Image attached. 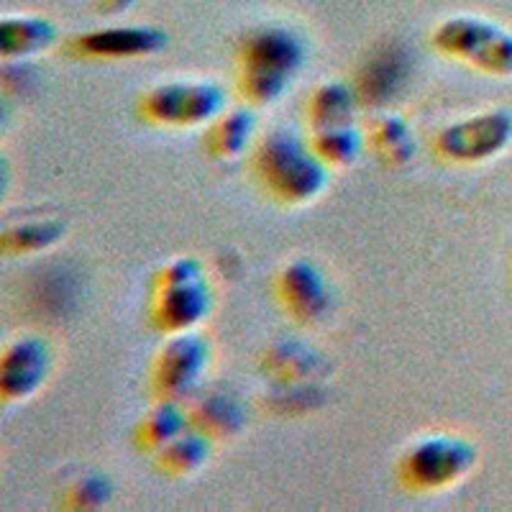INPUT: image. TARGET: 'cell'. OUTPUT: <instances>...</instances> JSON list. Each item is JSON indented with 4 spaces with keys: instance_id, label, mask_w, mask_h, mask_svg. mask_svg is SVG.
I'll list each match as a JSON object with an SVG mask.
<instances>
[{
    "instance_id": "obj_21",
    "label": "cell",
    "mask_w": 512,
    "mask_h": 512,
    "mask_svg": "<svg viewBox=\"0 0 512 512\" xmlns=\"http://www.w3.org/2000/svg\"><path fill=\"white\" fill-rule=\"evenodd\" d=\"M67 233V223L59 218H26L3 228L0 249L6 256H34L54 249Z\"/></svg>"
},
{
    "instance_id": "obj_13",
    "label": "cell",
    "mask_w": 512,
    "mask_h": 512,
    "mask_svg": "<svg viewBox=\"0 0 512 512\" xmlns=\"http://www.w3.org/2000/svg\"><path fill=\"white\" fill-rule=\"evenodd\" d=\"M256 108L239 103L228 105L221 116H216L203 128V152L213 162H239L256 144Z\"/></svg>"
},
{
    "instance_id": "obj_11",
    "label": "cell",
    "mask_w": 512,
    "mask_h": 512,
    "mask_svg": "<svg viewBox=\"0 0 512 512\" xmlns=\"http://www.w3.org/2000/svg\"><path fill=\"white\" fill-rule=\"evenodd\" d=\"M274 295L287 315L300 326H315L331 313V285L313 259L297 256L277 272Z\"/></svg>"
},
{
    "instance_id": "obj_15",
    "label": "cell",
    "mask_w": 512,
    "mask_h": 512,
    "mask_svg": "<svg viewBox=\"0 0 512 512\" xmlns=\"http://www.w3.org/2000/svg\"><path fill=\"white\" fill-rule=\"evenodd\" d=\"M259 367L280 387V384L315 382L326 372V361L313 346L295 341V338H280L264 351Z\"/></svg>"
},
{
    "instance_id": "obj_7",
    "label": "cell",
    "mask_w": 512,
    "mask_h": 512,
    "mask_svg": "<svg viewBox=\"0 0 512 512\" xmlns=\"http://www.w3.org/2000/svg\"><path fill=\"white\" fill-rule=\"evenodd\" d=\"M210 354H213L210 341L200 331L164 336L149 367V395L154 400H190L203 387Z\"/></svg>"
},
{
    "instance_id": "obj_12",
    "label": "cell",
    "mask_w": 512,
    "mask_h": 512,
    "mask_svg": "<svg viewBox=\"0 0 512 512\" xmlns=\"http://www.w3.org/2000/svg\"><path fill=\"white\" fill-rule=\"evenodd\" d=\"M190 425L210 441H231L246 428V408L226 387H200L185 402Z\"/></svg>"
},
{
    "instance_id": "obj_16",
    "label": "cell",
    "mask_w": 512,
    "mask_h": 512,
    "mask_svg": "<svg viewBox=\"0 0 512 512\" xmlns=\"http://www.w3.org/2000/svg\"><path fill=\"white\" fill-rule=\"evenodd\" d=\"M364 134H367V146L374 152V157L392 169L405 167L418 154L413 123L397 111L374 113Z\"/></svg>"
},
{
    "instance_id": "obj_23",
    "label": "cell",
    "mask_w": 512,
    "mask_h": 512,
    "mask_svg": "<svg viewBox=\"0 0 512 512\" xmlns=\"http://www.w3.org/2000/svg\"><path fill=\"white\" fill-rule=\"evenodd\" d=\"M113 500V484L105 474H85L67 484L59 505L64 510H100Z\"/></svg>"
},
{
    "instance_id": "obj_9",
    "label": "cell",
    "mask_w": 512,
    "mask_h": 512,
    "mask_svg": "<svg viewBox=\"0 0 512 512\" xmlns=\"http://www.w3.org/2000/svg\"><path fill=\"white\" fill-rule=\"evenodd\" d=\"M236 62L244 72H267L295 80L297 72L308 62V44L290 26L264 24L241 36Z\"/></svg>"
},
{
    "instance_id": "obj_2",
    "label": "cell",
    "mask_w": 512,
    "mask_h": 512,
    "mask_svg": "<svg viewBox=\"0 0 512 512\" xmlns=\"http://www.w3.org/2000/svg\"><path fill=\"white\" fill-rule=\"evenodd\" d=\"M213 310V282L198 256H175L154 272L146 318L162 336L198 331Z\"/></svg>"
},
{
    "instance_id": "obj_14",
    "label": "cell",
    "mask_w": 512,
    "mask_h": 512,
    "mask_svg": "<svg viewBox=\"0 0 512 512\" xmlns=\"http://www.w3.org/2000/svg\"><path fill=\"white\" fill-rule=\"evenodd\" d=\"M59 44V26L44 13H6L0 18V57L26 62Z\"/></svg>"
},
{
    "instance_id": "obj_8",
    "label": "cell",
    "mask_w": 512,
    "mask_h": 512,
    "mask_svg": "<svg viewBox=\"0 0 512 512\" xmlns=\"http://www.w3.org/2000/svg\"><path fill=\"white\" fill-rule=\"evenodd\" d=\"M54 367V349L39 333H21L0 351V402H29L47 384Z\"/></svg>"
},
{
    "instance_id": "obj_3",
    "label": "cell",
    "mask_w": 512,
    "mask_h": 512,
    "mask_svg": "<svg viewBox=\"0 0 512 512\" xmlns=\"http://www.w3.org/2000/svg\"><path fill=\"white\" fill-rule=\"evenodd\" d=\"M479 448L459 433H423L397 456V479L415 495H436L464 482L477 469Z\"/></svg>"
},
{
    "instance_id": "obj_10",
    "label": "cell",
    "mask_w": 512,
    "mask_h": 512,
    "mask_svg": "<svg viewBox=\"0 0 512 512\" xmlns=\"http://www.w3.org/2000/svg\"><path fill=\"white\" fill-rule=\"evenodd\" d=\"M167 31L149 24H111L90 29L67 39V52L93 62H123V59L154 57L167 47Z\"/></svg>"
},
{
    "instance_id": "obj_22",
    "label": "cell",
    "mask_w": 512,
    "mask_h": 512,
    "mask_svg": "<svg viewBox=\"0 0 512 512\" xmlns=\"http://www.w3.org/2000/svg\"><path fill=\"white\" fill-rule=\"evenodd\" d=\"M313 152L318 154L331 169H346L359 162L367 149V134L356 123H341V126L313 128L308 134Z\"/></svg>"
},
{
    "instance_id": "obj_1",
    "label": "cell",
    "mask_w": 512,
    "mask_h": 512,
    "mask_svg": "<svg viewBox=\"0 0 512 512\" xmlns=\"http://www.w3.org/2000/svg\"><path fill=\"white\" fill-rule=\"evenodd\" d=\"M251 172L274 203L303 208L328 190L333 169L313 152L308 139L274 128L251 149Z\"/></svg>"
},
{
    "instance_id": "obj_19",
    "label": "cell",
    "mask_w": 512,
    "mask_h": 512,
    "mask_svg": "<svg viewBox=\"0 0 512 512\" xmlns=\"http://www.w3.org/2000/svg\"><path fill=\"white\" fill-rule=\"evenodd\" d=\"M187 428H190V415H187L185 402L154 400L134 425V443L139 451L154 456L159 448L175 441Z\"/></svg>"
},
{
    "instance_id": "obj_5",
    "label": "cell",
    "mask_w": 512,
    "mask_h": 512,
    "mask_svg": "<svg viewBox=\"0 0 512 512\" xmlns=\"http://www.w3.org/2000/svg\"><path fill=\"white\" fill-rule=\"evenodd\" d=\"M228 108V93L213 80H167L144 90L136 103L141 121L157 128H205Z\"/></svg>"
},
{
    "instance_id": "obj_17",
    "label": "cell",
    "mask_w": 512,
    "mask_h": 512,
    "mask_svg": "<svg viewBox=\"0 0 512 512\" xmlns=\"http://www.w3.org/2000/svg\"><path fill=\"white\" fill-rule=\"evenodd\" d=\"M405 75H408V59L400 49L387 47L382 52H374L354 82L361 105L379 108L390 98H395L405 82Z\"/></svg>"
},
{
    "instance_id": "obj_20",
    "label": "cell",
    "mask_w": 512,
    "mask_h": 512,
    "mask_svg": "<svg viewBox=\"0 0 512 512\" xmlns=\"http://www.w3.org/2000/svg\"><path fill=\"white\" fill-rule=\"evenodd\" d=\"M210 451H213V441L190 425L175 441L159 448L157 454H154V464H157V469L164 477L187 479L192 474H198L208 464Z\"/></svg>"
},
{
    "instance_id": "obj_18",
    "label": "cell",
    "mask_w": 512,
    "mask_h": 512,
    "mask_svg": "<svg viewBox=\"0 0 512 512\" xmlns=\"http://www.w3.org/2000/svg\"><path fill=\"white\" fill-rule=\"evenodd\" d=\"M359 105L361 100L354 82L326 80L310 90L308 100H305V121H308L310 131L313 128L354 123Z\"/></svg>"
},
{
    "instance_id": "obj_24",
    "label": "cell",
    "mask_w": 512,
    "mask_h": 512,
    "mask_svg": "<svg viewBox=\"0 0 512 512\" xmlns=\"http://www.w3.org/2000/svg\"><path fill=\"white\" fill-rule=\"evenodd\" d=\"M141 0H98V13L100 16H108V18H116L128 13L131 8L139 6Z\"/></svg>"
},
{
    "instance_id": "obj_6",
    "label": "cell",
    "mask_w": 512,
    "mask_h": 512,
    "mask_svg": "<svg viewBox=\"0 0 512 512\" xmlns=\"http://www.w3.org/2000/svg\"><path fill=\"white\" fill-rule=\"evenodd\" d=\"M512 146V111L487 108L446 123L433 136V152L454 167H474L497 159Z\"/></svg>"
},
{
    "instance_id": "obj_4",
    "label": "cell",
    "mask_w": 512,
    "mask_h": 512,
    "mask_svg": "<svg viewBox=\"0 0 512 512\" xmlns=\"http://www.w3.org/2000/svg\"><path fill=\"white\" fill-rule=\"evenodd\" d=\"M441 57L489 77H512V29L482 13H454L431 31Z\"/></svg>"
}]
</instances>
